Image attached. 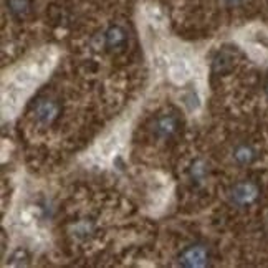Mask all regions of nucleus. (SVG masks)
I'll return each mask as SVG.
<instances>
[{
	"label": "nucleus",
	"mask_w": 268,
	"mask_h": 268,
	"mask_svg": "<svg viewBox=\"0 0 268 268\" xmlns=\"http://www.w3.org/2000/svg\"><path fill=\"white\" fill-rule=\"evenodd\" d=\"M144 15H146V18H148V22L151 23V25H154L157 28L166 25V17H164L162 10L159 7H156V5H152V4L146 5Z\"/></svg>",
	"instance_id": "8"
},
{
	"label": "nucleus",
	"mask_w": 268,
	"mask_h": 268,
	"mask_svg": "<svg viewBox=\"0 0 268 268\" xmlns=\"http://www.w3.org/2000/svg\"><path fill=\"white\" fill-rule=\"evenodd\" d=\"M235 157H237V159H239L240 162H248V161H252L253 154H252V151L248 149V148H242V149L237 151Z\"/></svg>",
	"instance_id": "13"
},
{
	"label": "nucleus",
	"mask_w": 268,
	"mask_h": 268,
	"mask_svg": "<svg viewBox=\"0 0 268 268\" xmlns=\"http://www.w3.org/2000/svg\"><path fill=\"white\" fill-rule=\"evenodd\" d=\"M174 129H175V119L172 116L161 118L156 124V131L159 132L161 136H169Z\"/></svg>",
	"instance_id": "9"
},
{
	"label": "nucleus",
	"mask_w": 268,
	"mask_h": 268,
	"mask_svg": "<svg viewBox=\"0 0 268 268\" xmlns=\"http://www.w3.org/2000/svg\"><path fill=\"white\" fill-rule=\"evenodd\" d=\"M126 132H127L126 126H119L116 129L109 131L106 136H103L93 146V149L88 152L90 161L98 164V166H105V164L111 162L113 157L123 148V144L126 141Z\"/></svg>",
	"instance_id": "3"
},
{
	"label": "nucleus",
	"mask_w": 268,
	"mask_h": 268,
	"mask_svg": "<svg viewBox=\"0 0 268 268\" xmlns=\"http://www.w3.org/2000/svg\"><path fill=\"white\" fill-rule=\"evenodd\" d=\"M229 4H239V2H242V0H227Z\"/></svg>",
	"instance_id": "14"
},
{
	"label": "nucleus",
	"mask_w": 268,
	"mask_h": 268,
	"mask_svg": "<svg viewBox=\"0 0 268 268\" xmlns=\"http://www.w3.org/2000/svg\"><path fill=\"white\" fill-rule=\"evenodd\" d=\"M257 187L250 182H243V184H239L235 189H234V199L235 202L239 204H250L253 202L255 199H257Z\"/></svg>",
	"instance_id": "5"
},
{
	"label": "nucleus",
	"mask_w": 268,
	"mask_h": 268,
	"mask_svg": "<svg viewBox=\"0 0 268 268\" xmlns=\"http://www.w3.org/2000/svg\"><path fill=\"white\" fill-rule=\"evenodd\" d=\"M55 60H57V53L52 48H45L32 55L27 62L12 71L9 83H5L2 90V113L5 118H12L18 113L33 88L40 81H43L50 73Z\"/></svg>",
	"instance_id": "1"
},
{
	"label": "nucleus",
	"mask_w": 268,
	"mask_h": 268,
	"mask_svg": "<svg viewBox=\"0 0 268 268\" xmlns=\"http://www.w3.org/2000/svg\"><path fill=\"white\" fill-rule=\"evenodd\" d=\"M35 114L40 123L48 124V123H52L55 116H57V106H55L52 101L41 100L35 108Z\"/></svg>",
	"instance_id": "6"
},
{
	"label": "nucleus",
	"mask_w": 268,
	"mask_h": 268,
	"mask_svg": "<svg viewBox=\"0 0 268 268\" xmlns=\"http://www.w3.org/2000/svg\"><path fill=\"white\" fill-rule=\"evenodd\" d=\"M182 103L187 106L189 111H197L200 108V98L194 93V91H187V93L182 96Z\"/></svg>",
	"instance_id": "11"
},
{
	"label": "nucleus",
	"mask_w": 268,
	"mask_h": 268,
	"mask_svg": "<svg viewBox=\"0 0 268 268\" xmlns=\"http://www.w3.org/2000/svg\"><path fill=\"white\" fill-rule=\"evenodd\" d=\"M181 261H182V265H187V266H202L205 265V250L202 247L189 248V250L182 255Z\"/></svg>",
	"instance_id": "7"
},
{
	"label": "nucleus",
	"mask_w": 268,
	"mask_h": 268,
	"mask_svg": "<svg viewBox=\"0 0 268 268\" xmlns=\"http://www.w3.org/2000/svg\"><path fill=\"white\" fill-rule=\"evenodd\" d=\"M169 78L174 83H186L194 75V66L184 57H172L167 63Z\"/></svg>",
	"instance_id": "4"
},
{
	"label": "nucleus",
	"mask_w": 268,
	"mask_h": 268,
	"mask_svg": "<svg viewBox=\"0 0 268 268\" xmlns=\"http://www.w3.org/2000/svg\"><path fill=\"white\" fill-rule=\"evenodd\" d=\"M10 9L15 12V14L22 15L25 14L28 9V2L27 0H10Z\"/></svg>",
	"instance_id": "12"
},
{
	"label": "nucleus",
	"mask_w": 268,
	"mask_h": 268,
	"mask_svg": "<svg viewBox=\"0 0 268 268\" xmlns=\"http://www.w3.org/2000/svg\"><path fill=\"white\" fill-rule=\"evenodd\" d=\"M123 40H124V32L121 28H118V27L111 28L106 33V41H108L109 47H118Z\"/></svg>",
	"instance_id": "10"
},
{
	"label": "nucleus",
	"mask_w": 268,
	"mask_h": 268,
	"mask_svg": "<svg viewBox=\"0 0 268 268\" xmlns=\"http://www.w3.org/2000/svg\"><path fill=\"white\" fill-rule=\"evenodd\" d=\"M237 41L253 62L268 63V28L261 25H250L237 35Z\"/></svg>",
	"instance_id": "2"
}]
</instances>
